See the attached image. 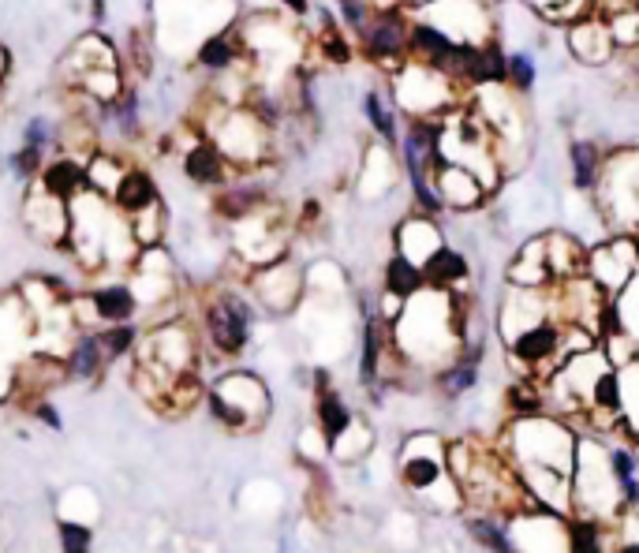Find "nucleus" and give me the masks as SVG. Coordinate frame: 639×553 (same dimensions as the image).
Here are the masks:
<instances>
[{
    "label": "nucleus",
    "instance_id": "6ab92c4d",
    "mask_svg": "<svg viewBox=\"0 0 639 553\" xmlns=\"http://www.w3.org/2000/svg\"><path fill=\"white\" fill-rule=\"evenodd\" d=\"M468 258L460 255L456 247H449V243H441L434 255L423 262V277H426V288H438V292H453V288H460V284L468 281Z\"/></svg>",
    "mask_w": 639,
    "mask_h": 553
},
{
    "label": "nucleus",
    "instance_id": "72a5a7b5",
    "mask_svg": "<svg viewBox=\"0 0 639 553\" xmlns=\"http://www.w3.org/2000/svg\"><path fill=\"white\" fill-rule=\"evenodd\" d=\"M23 146H34V150L49 154L53 146H60V124H53L49 116H30L23 124Z\"/></svg>",
    "mask_w": 639,
    "mask_h": 553
},
{
    "label": "nucleus",
    "instance_id": "4be33fe9",
    "mask_svg": "<svg viewBox=\"0 0 639 553\" xmlns=\"http://www.w3.org/2000/svg\"><path fill=\"white\" fill-rule=\"evenodd\" d=\"M363 116H367L370 131L385 142V146H400V120L397 105L385 98L382 90H367L363 94Z\"/></svg>",
    "mask_w": 639,
    "mask_h": 553
},
{
    "label": "nucleus",
    "instance_id": "58836bf2",
    "mask_svg": "<svg viewBox=\"0 0 639 553\" xmlns=\"http://www.w3.org/2000/svg\"><path fill=\"white\" fill-rule=\"evenodd\" d=\"M8 64H12V60H8V49L0 45V83H4V75H8Z\"/></svg>",
    "mask_w": 639,
    "mask_h": 553
},
{
    "label": "nucleus",
    "instance_id": "aec40b11",
    "mask_svg": "<svg viewBox=\"0 0 639 553\" xmlns=\"http://www.w3.org/2000/svg\"><path fill=\"white\" fill-rule=\"evenodd\" d=\"M382 284H385V296L389 299L408 303V299H415L426 288L423 266H415L412 258H404V255H393L389 262H385Z\"/></svg>",
    "mask_w": 639,
    "mask_h": 553
},
{
    "label": "nucleus",
    "instance_id": "37998d69",
    "mask_svg": "<svg viewBox=\"0 0 639 553\" xmlns=\"http://www.w3.org/2000/svg\"><path fill=\"white\" fill-rule=\"evenodd\" d=\"M531 4H535V8L542 12V8H554V4H561V0H531Z\"/></svg>",
    "mask_w": 639,
    "mask_h": 553
},
{
    "label": "nucleus",
    "instance_id": "7ed1b4c3",
    "mask_svg": "<svg viewBox=\"0 0 639 553\" xmlns=\"http://www.w3.org/2000/svg\"><path fill=\"white\" fill-rule=\"evenodd\" d=\"M202 135L217 142L236 172L255 169L270 157V124H262L247 105H221L217 120Z\"/></svg>",
    "mask_w": 639,
    "mask_h": 553
},
{
    "label": "nucleus",
    "instance_id": "20e7f679",
    "mask_svg": "<svg viewBox=\"0 0 639 553\" xmlns=\"http://www.w3.org/2000/svg\"><path fill=\"white\" fill-rule=\"evenodd\" d=\"M251 326H255V307L243 292L221 288L202 303V341L221 359H240L247 352Z\"/></svg>",
    "mask_w": 639,
    "mask_h": 553
},
{
    "label": "nucleus",
    "instance_id": "b1692460",
    "mask_svg": "<svg viewBox=\"0 0 639 553\" xmlns=\"http://www.w3.org/2000/svg\"><path fill=\"white\" fill-rule=\"evenodd\" d=\"M128 225H131V240H135L139 251L165 247V236H169V206H165V199L157 202V206H150L146 213H139V217H131Z\"/></svg>",
    "mask_w": 639,
    "mask_h": 553
},
{
    "label": "nucleus",
    "instance_id": "5701e85b",
    "mask_svg": "<svg viewBox=\"0 0 639 553\" xmlns=\"http://www.w3.org/2000/svg\"><path fill=\"white\" fill-rule=\"evenodd\" d=\"M382 359H385V322L378 314H370L363 326V352H359V382L374 385L382 378Z\"/></svg>",
    "mask_w": 639,
    "mask_h": 553
},
{
    "label": "nucleus",
    "instance_id": "bb28decb",
    "mask_svg": "<svg viewBox=\"0 0 639 553\" xmlns=\"http://www.w3.org/2000/svg\"><path fill=\"white\" fill-rule=\"evenodd\" d=\"M101 116H105V124H113L116 135H128V139H135L142 131V113H139V90L135 86H128L120 98L113 101V105H105L101 109Z\"/></svg>",
    "mask_w": 639,
    "mask_h": 553
},
{
    "label": "nucleus",
    "instance_id": "a211bd4d",
    "mask_svg": "<svg viewBox=\"0 0 639 553\" xmlns=\"http://www.w3.org/2000/svg\"><path fill=\"white\" fill-rule=\"evenodd\" d=\"M314 419H318V434L326 441L329 449L337 445V441L348 434L355 426V415L352 408L344 404V397L337 389H322V393H314Z\"/></svg>",
    "mask_w": 639,
    "mask_h": 553
},
{
    "label": "nucleus",
    "instance_id": "dca6fc26",
    "mask_svg": "<svg viewBox=\"0 0 639 553\" xmlns=\"http://www.w3.org/2000/svg\"><path fill=\"white\" fill-rule=\"evenodd\" d=\"M568 49L576 53V60L583 64H606L613 57V34H610V23H602V19H583L576 27H568Z\"/></svg>",
    "mask_w": 639,
    "mask_h": 553
},
{
    "label": "nucleus",
    "instance_id": "4468645a",
    "mask_svg": "<svg viewBox=\"0 0 639 553\" xmlns=\"http://www.w3.org/2000/svg\"><path fill=\"white\" fill-rule=\"evenodd\" d=\"M161 202V191H157V180L150 176L146 169H139V165H131L128 172H124V180L116 184L113 199H109V206H113L120 217H139V213H146L150 206H157Z\"/></svg>",
    "mask_w": 639,
    "mask_h": 553
},
{
    "label": "nucleus",
    "instance_id": "1a4fd4ad",
    "mask_svg": "<svg viewBox=\"0 0 639 553\" xmlns=\"http://www.w3.org/2000/svg\"><path fill=\"white\" fill-rule=\"evenodd\" d=\"M180 169L195 187H213L221 191L236 180V169L228 165V157L217 150V142L206 139V135H195L191 146H184V157H180Z\"/></svg>",
    "mask_w": 639,
    "mask_h": 553
},
{
    "label": "nucleus",
    "instance_id": "a878e982",
    "mask_svg": "<svg viewBox=\"0 0 639 553\" xmlns=\"http://www.w3.org/2000/svg\"><path fill=\"white\" fill-rule=\"evenodd\" d=\"M568 161H572V184L580 191H598V180H602V154H598L595 142L576 139L568 146Z\"/></svg>",
    "mask_w": 639,
    "mask_h": 553
},
{
    "label": "nucleus",
    "instance_id": "c9c22d12",
    "mask_svg": "<svg viewBox=\"0 0 639 553\" xmlns=\"http://www.w3.org/2000/svg\"><path fill=\"white\" fill-rule=\"evenodd\" d=\"M27 415H34L42 426H49V430H60L64 426V415H60L57 404H49V400H38V404H30Z\"/></svg>",
    "mask_w": 639,
    "mask_h": 553
},
{
    "label": "nucleus",
    "instance_id": "6e6552de",
    "mask_svg": "<svg viewBox=\"0 0 639 553\" xmlns=\"http://www.w3.org/2000/svg\"><path fill=\"white\" fill-rule=\"evenodd\" d=\"M23 225L34 240L49 243V247H68L71 232V206L68 202L45 195L38 184L27 187V202H23Z\"/></svg>",
    "mask_w": 639,
    "mask_h": 553
},
{
    "label": "nucleus",
    "instance_id": "cd10ccee",
    "mask_svg": "<svg viewBox=\"0 0 639 553\" xmlns=\"http://www.w3.org/2000/svg\"><path fill=\"white\" fill-rule=\"evenodd\" d=\"M475 382H479V359H456V363H449V367H441L438 374V389L441 397H464V393H471L475 389Z\"/></svg>",
    "mask_w": 639,
    "mask_h": 553
},
{
    "label": "nucleus",
    "instance_id": "2f4dec72",
    "mask_svg": "<svg viewBox=\"0 0 639 553\" xmlns=\"http://www.w3.org/2000/svg\"><path fill=\"white\" fill-rule=\"evenodd\" d=\"M45 161H49V154H42V150H34V146H19L15 154H8V172H12L19 184H38V176H42Z\"/></svg>",
    "mask_w": 639,
    "mask_h": 553
},
{
    "label": "nucleus",
    "instance_id": "0eeeda50",
    "mask_svg": "<svg viewBox=\"0 0 639 553\" xmlns=\"http://www.w3.org/2000/svg\"><path fill=\"white\" fill-rule=\"evenodd\" d=\"M86 314L75 318V326L86 329V318L90 322H98L101 326H124V322H135L142 311V299L135 292V284L128 281H109V284H98V288H90L86 292Z\"/></svg>",
    "mask_w": 639,
    "mask_h": 553
},
{
    "label": "nucleus",
    "instance_id": "412c9836",
    "mask_svg": "<svg viewBox=\"0 0 639 553\" xmlns=\"http://www.w3.org/2000/svg\"><path fill=\"white\" fill-rule=\"evenodd\" d=\"M131 165H124V157L113 154V150H105V146H98L94 154L86 157V176H90V191L94 195H101V199H113L116 184L124 180V172H128Z\"/></svg>",
    "mask_w": 639,
    "mask_h": 553
},
{
    "label": "nucleus",
    "instance_id": "f704fd0d",
    "mask_svg": "<svg viewBox=\"0 0 639 553\" xmlns=\"http://www.w3.org/2000/svg\"><path fill=\"white\" fill-rule=\"evenodd\" d=\"M539 79V68H535V57L527 49H516L509 53V90L512 94H527Z\"/></svg>",
    "mask_w": 639,
    "mask_h": 553
},
{
    "label": "nucleus",
    "instance_id": "4c0bfd02",
    "mask_svg": "<svg viewBox=\"0 0 639 553\" xmlns=\"http://www.w3.org/2000/svg\"><path fill=\"white\" fill-rule=\"evenodd\" d=\"M374 8H404L408 12V0H374Z\"/></svg>",
    "mask_w": 639,
    "mask_h": 553
},
{
    "label": "nucleus",
    "instance_id": "f8f14e48",
    "mask_svg": "<svg viewBox=\"0 0 639 553\" xmlns=\"http://www.w3.org/2000/svg\"><path fill=\"white\" fill-rule=\"evenodd\" d=\"M434 187H438L445 210H475V206H483L486 195H490L475 172L460 169V165H449V161H438Z\"/></svg>",
    "mask_w": 639,
    "mask_h": 553
},
{
    "label": "nucleus",
    "instance_id": "473e14b6",
    "mask_svg": "<svg viewBox=\"0 0 639 553\" xmlns=\"http://www.w3.org/2000/svg\"><path fill=\"white\" fill-rule=\"evenodd\" d=\"M57 542H60V553H90L94 550V531H90V524H83V520L60 516Z\"/></svg>",
    "mask_w": 639,
    "mask_h": 553
},
{
    "label": "nucleus",
    "instance_id": "393cba45",
    "mask_svg": "<svg viewBox=\"0 0 639 553\" xmlns=\"http://www.w3.org/2000/svg\"><path fill=\"white\" fill-rule=\"evenodd\" d=\"M617 546L606 535V524L602 520H591V516H572L568 520V553H613Z\"/></svg>",
    "mask_w": 639,
    "mask_h": 553
},
{
    "label": "nucleus",
    "instance_id": "79ce46f5",
    "mask_svg": "<svg viewBox=\"0 0 639 553\" xmlns=\"http://www.w3.org/2000/svg\"><path fill=\"white\" fill-rule=\"evenodd\" d=\"M90 12H94V23H101V19H105V4L94 0V8H90Z\"/></svg>",
    "mask_w": 639,
    "mask_h": 553
},
{
    "label": "nucleus",
    "instance_id": "c756f323",
    "mask_svg": "<svg viewBox=\"0 0 639 553\" xmlns=\"http://www.w3.org/2000/svg\"><path fill=\"white\" fill-rule=\"evenodd\" d=\"M94 333H98V344H101V352L109 355V363L124 359V355H135V348H139V341H142V329L135 326V322H124V326H101V329H94Z\"/></svg>",
    "mask_w": 639,
    "mask_h": 553
},
{
    "label": "nucleus",
    "instance_id": "7c9ffc66",
    "mask_svg": "<svg viewBox=\"0 0 639 553\" xmlns=\"http://www.w3.org/2000/svg\"><path fill=\"white\" fill-rule=\"evenodd\" d=\"M468 535L490 553H520L516 546H512L509 531L497 524L494 516H486V512H483V516H468Z\"/></svg>",
    "mask_w": 639,
    "mask_h": 553
},
{
    "label": "nucleus",
    "instance_id": "f03ea898",
    "mask_svg": "<svg viewBox=\"0 0 639 553\" xmlns=\"http://www.w3.org/2000/svg\"><path fill=\"white\" fill-rule=\"evenodd\" d=\"M206 408L225 430H258L270 419V389L251 370H228L206 389Z\"/></svg>",
    "mask_w": 639,
    "mask_h": 553
},
{
    "label": "nucleus",
    "instance_id": "e433bc0d",
    "mask_svg": "<svg viewBox=\"0 0 639 553\" xmlns=\"http://www.w3.org/2000/svg\"><path fill=\"white\" fill-rule=\"evenodd\" d=\"M281 8H288L292 15H307L311 12V0H277Z\"/></svg>",
    "mask_w": 639,
    "mask_h": 553
},
{
    "label": "nucleus",
    "instance_id": "2eb2a0df",
    "mask_svg": "<svg viewBox=\"0 0 639 553\" xmlns=\"http://www.w3.org/2000/svg\"><path fill=\"white\" fill-rule=\"evenodd\" d=\"M64 367H68L71 382H98L101 374H105L109 355L101 352L94 329H79V333L71 337L68 352H64Z\"/></svg>",
    "mask_w": 639,
    "mask_h": 553
},
{
    "label": "nucleus",
    "instance_id": "39448f33",
    "mask_svg": "<svg viewBox=\"0 0 639 553\" xmlns=\"http://www.w3.org/2000/svg\"><path fill=\"white\" fill-rule=\"evenodd\" d=\"M408 38H412V15L404 8H374L367 27L359 30V49L367 60L397 71L408 60Z\"/></svg>",
    "mask_w": 639,
    "mask_h": 553
},
{
    "label": "nucleus",
    "instance_id": "9b49d317",
    "mask_svg": "<svg viewBox=\"0 0 639 553\" xmlns=\"http://www.w3.org/2000/svg\"><path fill=\"white\" fill-rule=\"evenodd\" d=\"M456 49L460 42H453L445 30H438L434 23H426L419 15H412V38H408V60L415 64H423V68H434V71H445L453 68L456 60Z\"/></svg>",
    "mask_w": 639,
    "mask_h": 553
},
{
    "label": "nucleus",
    "instance_id": "c85d7f7f",
    "mask_svg": "<svg viewBox=\"0 0 639 553\" xmlns=\"http://www.w3.org/2000/svg\"><path fill=\"white\" fill-rule=\"evenodd\" d=\"M318 53L329 60V64H348L355 57V45L348 38V30L333 19V15H322V30H318Z\"/></svg>",
    "mask_w": 639,
    "mask_h": 553
},
{
    "label": "nucleus",
    "instance_id": "a19ab883",
    "mask_svg": "<svg viewBox=\"0 0 639 553\" xmlns=\"http://www.w3.org/2000/svg\"><path fill=\"white\" fill-rule=\"evenodd\" d=\"M430 4H434V0H408V12H423Z\"/></svg>",
    "mask_w": 639,
    "mask_h": 553
},
{
    "label": "nucleus",
    "instance_id": "c03bdc74",
    "mask_svg": "<svg viewBox=\"0 0 639 553\" xmlns=\"http://www.w3.org/2000/svg\"><path fill=\"white\" fill-rule=\"evenodd\" d=\"M636 86H639V68H636Z\"/></svg>",
    "mask_w": 639,
    "mask_h": 553
},
{
    "label": "nucleus",
    "instance_id": "f257e3e1",
    "mask_svg": "<svg viewBox=\"0 0 639 553\" xmlns=\"http://www.w3.org/2000/svg\"><path fill=\"white\" fill-rule=\"evenodd\" d=\"M512 453H516V471L546 468L572 479L576 471V434L557 419L546 415H524L512 419Z\"/></svg>",
    "mask_w": 639,
    "mask_h": 553
},
{
    "label": "nucleus",
    "instance_id": "ddd939ff",
    "mask_svg": "<svg viewBox=\"0 0 639 553\" xmlns=\"http://www.w3.org/2000/svg\"><path fill=\"white\" fill-rule=\"evenodd\" d=\"M38 187L45 195H53L60 202H75L79 195L90 191V176H86V161L83 157H71V154H57L45 161L42 176H38Z\"/></svg>",
    "mask_w": 639,
    "mask_h": 553
},
{
    "label": "nucleus",
    "instance_id": "9d476101",
    "mask_svg": "<svg viewBox=\"0 0 639 553\" xmlns=\"http://www.w3.org/2000/svg\"><path fill=\"white\" fill-rule=\"evenodd\" d=\"M243 57H247V45H243L240 23H225L195 45V64L210 75H228L232 68H240Z\"/></svg>",
    "mask_w": 639,
    "mask_h": 553
},
{
    "label": "nucleus",
    "instance_id": "423d86ee",
    "mask_svg": "<svg viewBox=\"0 0 639 553\" xmlns=\"http://www.w3.org/2000/svg\"><path fill=\"white\" fill-rule=\"evenodd\" d=\"M247 288H251V296H255L262 311L288 314L299 303V296H303V270H299L296 262L281 258V262H270L262 270H251Z\"/></svg>",
    "mask_w": 639,
    "mask_h": 553
},
{
    "label": "nucleus",
    "instance_id": "f3484780",
    "mask_svg": "<svg viewBox=\"0 0 639 553\" xmlns=\"http://www.w3.org/2000/svg\"><path fill=\"white\" fill-rule=\"evenodd\" d=\"M441 483H445V460L438 453H415L408 445L400 460V486L412 494H434Z\"/></svg>",
    "mask_w": 639,
    "mask_h": 553
},
{
    "label": "nucleus",
    "instance_id": "ea45409f",
    "mask_svg": "<svg viewBox=\"0 0 639 553\" xmlns=\"http://www.w3.org/2000/svg\"><path fill=\"white\" fill-rule=\"evenodd\" d=\"M613 553H639V542H617V550Z\"/></svg>",
    "mask_w": 639,
    "mask_h": 553
}]
</instances>
